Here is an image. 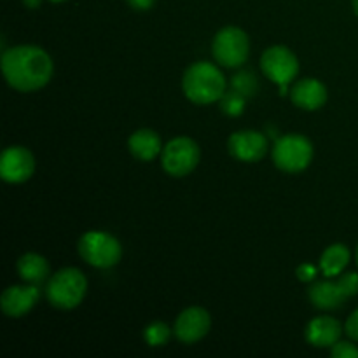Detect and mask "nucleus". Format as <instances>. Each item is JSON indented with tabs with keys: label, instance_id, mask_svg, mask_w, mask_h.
Returning a JSON list of instances; mask_svg holds the SVG:
<instances>
[{
	"label": "nucleus",
	"instance_id": "nucleus-1",
	"mask_svg": "<svg viewBox=\"0 0 358 358\" xmlns=\"http://www.w3.org/2000/svg\"><path fill=\"white\" fill-rule=\"evenodd\" d=\"M2 72L10 87L21 93H30L51 80L52 59L37 45H16L3 51Z\"/></svg>",
	"mask_w": 358,
	"mask_h": 358
},
{
	"label": "nucleus",
	"instance_id": "nucleus-2",
	"mask_svg": "<svg viewBox=\"0 0 358 358\" xmlns=\"http://www.w3.org/2000/svg\"><path fill=\"white\" fill-rule=\"evenodd\" d=\"M184 93L192 103L208 105L219 101L226 93L224 73L208 62L192 63L182 79Z\"/></svg>",
	"mask_w": 358,
	"mask_h": 358
},
{
	"label": "nucleus",
	"instance_id": "nucleus-3",
	"mask_svg": "<svg viewBox=\"0 0 358 358\" xmlns=\"http://www.w3.org/2000/svg\"><path fill=\"white\" fill-rule=\"evenodd\" d=\"M87 292V280L77 268L59 269L45 285L49 304L59 310H73L84 301Z\"/></svg>",
	"mask_w": 358,
	"mask_h": 358
},
{
	"label": "nucleus",
	"instance_id": "nucleus-4",
	"mask_svg": "<svg viewBox=\"0 0 358 358\" xmlns=\"http://www.w3.org/2000/svg\"><path fill=\"white\" fill-rule=\"evenodd\" d=\"M311 159H313V145L306 136L290 133L276 138L273 147V161L282 171L299 173L310 166Z\"/></svg>",
	"mask_w": 358,
	"mask_h": 358
},
{
	"label": "nucleus",
	"instance_id": "nucleus-5",
	"mask_svg": "<svg viewBox=\"0 0 358 358\" xmlns=\"http://www.w3.org/2000/svg\"><path fill=\"white\" fill-rule=\"evenodd\" d=\"M79 254L87 264L107 269L121 261L122 247L105 231H90L79 240Z\"/></svg>",
	"mask_w": 358,
	"mask_h": 358
},
{
	"label": "nucleus",
	"instance_id": "nucleus-6",
	"mask_svg": "<svg viewBox=\"0 0 358 358\" xmlns=\"http://www.w3.org/2000/svg\"><path fill=\"white\" fill-rule=\"evenodd\" d=\"M213 58L217 63L227 69L241 66L248 59L250 52V41L248 35L238 27H226L213 38Z\"/></svg>",
	"mask_w": 358,
	"mask_h": 358
},
{
	"label": "nucleus",
	"instance_id": "nucleus-7",
	"mask_svg": "<svg viewBox=\"0 0 358 358\" xmlns=\"http://www.w3.org/2000/svg\"><path fill=\"white\" fill-rule=\"evenodd\" d=\"M199 163L198 143L187 136H178L168 142L161 150L163 170L171 177H185Z\"/></svg>",
	"mask_w": 358,
	"mask_h": 358
},
{
	"label": "nucleus",
	"instance_id": "nucleus-8",
	"mask_svg": "<svg viewBox=\"0 0 358 358\" xmlns=\"http://www.w3.org/2000/svg\"><path fill=\"white\" fill-rule=\"evenodd\" d=\"M261 66L266 77L278 86L290 84L299 73L297 56L285 45H273L266 49L261 58Z\"/></svg>",
	"mask_w": 358,
	"mask_h": 358
},
{
	"label": "nucleus",
	"instance_id": "nucleus-9",
	"mask_svg": "<svg viewBox=\"0 0 358 358\" xmlns=\"http://www.w3.org/2000/svg\"><path fill=\"white\" fill-rule=\"evenodd\" d=\"M35 159L24 147L14 145L3 150L0 159V177L7 184H23L34 175Z\"/></svg>",
	"mask_w": 358,
	"mask_h": 358
},
{
	"label": "nucleus",
	"instance_id": "nucleus-10",
	"mask_svg": "<svg viewBox=\"0 0 358 358\" xmlns=\"http://www.w3.org/2000/svg\"><path fill=\"white\" fill-rule=\"evenodd\" d=\"M227 147L234 159L243 163H257L268 152V138L264 133L255 129H243L229 136Z\"/></svg>",
	"mask_w": 358,
	"mask_h": 358
},
{
	"label": "nucleus",
	"instance_id": "nucleus-11",
	"mask_svg": "<svg viewBox=\"0 0 358 358\" xmlns=\"http://www.w3.org/2000/svg\"><path fill=\"white\" fill-rule=\"evenodd\" d=\"M210 325H212V318L210 313L203 308H187L178 315L177 322H175V336L178 341L185 343V345H192L198 343L208 334Z\"/></svg>",
	"mask_w": 358,
	"mask_h": 358
},
{
	"label": "nucleus",
	"instance_id": "nucleus-12",
	"mask_svg": "<svg viewBox=\"0 0 358 358\" xmlns=\"http://www.w3.org/2000/svg\"><path fill=\"white\" fill-rule=\"evenodd\" d=\"M41 299V289L38 285L28 283V285H13L3 290L0 297L2 311L10 318H21L28 311L34 310L35 304Z\"/></svg>",
	"mask_w": 358,
	"mask_h": 358
},
{
	"label": "nucleus",
	"instance_id": "nucleus-13",
	"mask_svg": "<svg viewBox=\"0 0 358 358\" xmlns=\"http://www.w3.org/2000/svg\"><path fill=\"white\" fill-rule=\"evenodd\" d=\"M294 103L303 110H317L327 101V87L317 79H301L290 91Z\"/></svg>",
	"mask_w": 358,
	"mask_h": 358
},
{
	"label": "nucleus",
	"instance_id": "nucleus-14",
	"mask_svg": "<svg viewBox=\"0 0 358 358\" xmlns=\"http://www.w3.org/2000/svg\"><path fill=\"white\" fill-rule=\"evenodd\" d=\"M343 327L336 318L318 317L306 327V341L317 348H332L339 341Z\"/></svg>",
	"mask_w": 358,
	"mask_h": 358
},
{
	"label": "nucleus",
	"instance_id": "nucleus-15",
	"mask_svg": "<svg viewBox=\"0 0 358 358\" xmlns=\"http://www.w3.org/2000/svg\"><path fill=\"white\" fill-rule=\"evenodd\" d=\"M308 296L318 310H336L341 308L346 299V294L343 292L339 282H331V280L315 282L308 290Z\"/></svg>",
	"mask_w": 358,
	"mask_h": 358
},
{
	"label": "nucleus",
	"instance_id": "nucleus-16",
	"mask_svg": "<svg viewBox=\"0 0 358 358\" xmlns=\"http://www.w3.org/2000/svg\"><path fill=\"white\" fill-rule=\"evenodd\" d=\"M129 152L140 161H152L163 150L161 138L152 129H138L128 140Z\"/></svg>",
	"mask_w": 358,
	"mask_h": 358
},
{
	"label": "nucleus",
	"instance_id": "nucleus-17",
	"mask_svg": "<svg viewBox=\"0 0 358 358\" xmlns=\"http://www.w3.org/2000/svg\"><path fill=\"white\" fill-rule=\"evenodd\" d=\"M17 273L21 280L34 285H41L49 276V262L38 254H24L17 259Z\"/></svg>",
	"mask_w": 358,
	"mask_h": 358
},
{
	"label": "nucleus",
	"instance_id": "nucleus-18",
	"mask_svg": "<svg viewBox=\"0 0 358 358\" xmlns=\"http://www.w3.org/2000/svg\"><path fill=\"white\" fill-rule=\"evenodd\" d=\"M350 262V250L346 245L334 243L322 254L320 268L325 276L332 278V276H339L346 269Z\"/></svg>",
	"mask_w": 358,
	"mask_h": 358
},
{
	"label": "nucleus",
	"instance_id": "nucleus-19",
	"mask_svg": "<svg viewBox=\"0 0 358 358\" xmlns=\"http://www.w3.org/2000/svg\"><path fill=\"white\" fill-rule=\"evenodd\" d=\"M231 90L238 91L240 94H243L245 98H252L257 94L259 91V80L255 77L254 72H248V70H241L236 76L231 79Z\"/></svg>",
	"mask_w": 358,
	"mask_h": 358
},
{
	"label": "nucleus",
	"instance_id": "nucleus-20",
	"mask_svg": "<svg viewBox=\"0 0 358 358\" xmlns=\"http://www.w3.org/2000/svg\"><path fill=\"white\" fill-rule=\"evenodd\" d=\"M219 101H220V108H222V112L226 115H229V117H238V115L243 114L245 105H247V98L234 90L226 91Z\"/></svg>",
	"mask_w": 358,
	"mask_h": 358
},
{
	"label": "nucleus",
	"instance_id": "nucleus-21",
	"mask_svg": "<svg viewBox=\"0 0 358 358\" xmlns=\"http://www.w3.org/2000/svg\"><path fill=\"white\" fill-rule=\"evenodd\" d=\"M143 338L149 346H163L170 339V327L163 322H154L145 329Z\"/></svg>",
	"mask_w": 358,
	"mask_h": 358
},
{
	"label": "nucleus",
	"instance_id": "nucleus-22",
	"mask_svg": "<svg viewBox=\"0 0 358 358\" xmlns=\"http://www.w3.org/2000/svg\"><path fill=\"white\" fill-rule=\"evenodd\" d=\"M339 285H341L343 292L346 294V297H353L358 294V273H345L338 278Z\"/></svg>",
	"mask_w": 358,
	"mask_h": 358
},
{
	"label": "nucleus",
	"instance_id": "nucleus-23",
	"mask_svg": "<svg viewBox=\"0 0 358 358\" xmlns=\"http://www.w3.org/2000/svg\"><path fill=\"white\" fill-rule=\"evenodd\" d=\"M331 355L334 358H358V348L353 343L338 341L331 348Z\"/></svg>",
	"mask_w": 358,
	"mask_h": 358
},
{
	"label": "nucleus",
	"instance_id": "nucleus-24",
	"mask_svg": "<svg viewBox=\"0 0 358 358\" xmlns=\"http://www.w3.org/2000/svg\"><path fill=\"white\" fill-rule=\"evenodd\" d=\"M296 275H297V278L301 280V282H304V283L313 282V280L317 278V268H315V266H311V264H303V266H299V268H297Z\"/></svg>",
	"mask_w": 358,
	"mask_h": 358
},
{
	"label": "nucleus",
	"instance_id": "nucleus-25",
	"mask_svg": "<svg viewBox=\"0 0 358 358\" xmlns=\"http://www.w3.org/2000/svg\"><path fill=\"white\" fill-rule=\"evenodd\" d=\"M345 331L353 341H358V310L353 311L352 317L348 318V322H346L345 325Z\"/></svg>",
	"mask_w": 358,
	"mask_h": 358
},
{
	"label": "nucleus",
	"instance_id": "nucleus-26",
	"mask_svg": "<svg viewBox=\"0 0 358 358\" xmlns=\"http://www.w3.org/2000/svg\"><path fill=\"white\" fill-rule=\"evenodd\" d=\"M126 2H128L129 6L136 10H147L154 6V2H156V0H126Z\"/></svg>",
	"mask_w": 358,
	"mask_h": 358
},
{
	"label": "nucleus",
	"instance_id": "nucleus-27",
	"mask_svg": "<svg viewBox=\"0 0 358 358\" xmlns=\"http://www.w3.org/2000/svg\"><path fill=\"white\" fill-rule=\"evenodd\" d=\"M42 0H23L24 7H28V9H37L38 6H41Z\"/></svg>",
	"mask_w": 358,
	"mask_h": 358
},
{
	"label": "nucleus",
	"instance_id": "nucleus-28",
	"mask_svg": "<svg viewBox=\"0 0 358 358\" xmlns=\"http://www.w3.org/2000/svg\"><path fill=\"white\" fill-rule=\"evenodd\" d=\"M353 10H355V14H358V0H353Z\"/></svg>",
	"mask_w": 358,
	"mask_h": 358
},
{
	"label": "nucleus",
	"instance_id": "nucleus-29",
	"mask_svg": "<svg viewBox=\"0 0 358 358\" xmlns=\"http://www.w3.org/2000/svg\"><path fill=\"white\" fill-rule=\"evenodd\" d=\"M51 2H56V3H59V2H65V0H51Z\"/></svg>",
	"mask_w": 358,
	"mask_h": 358
},
{
	"label": "nucleus",
	"instance_id": "nucleus-30",
	"mask_svg": "<svg viewBox=\"0 0 358 358\" xmlns=\"http://www.w3.org/2000/svg\"><path fill=\"white\" fill-rule=\"evenodd\" d=\"M357 266H358V247H357Z\"/></svg>",
	"mask_w": 358,
	"mask_h": 358
}]
</instances>
